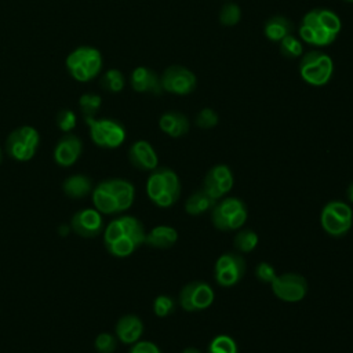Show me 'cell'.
<instances>
[{
  "instance_id": "6da1fadb",
  "label": "cell",
  "mask_w": 353,
  "mask_h": 353,
  "mask_svg": "<svg viewBox=\"0 0 353 353\" xmlns=\"http://www.w3.org/2000/svg\"><path fill=\"white\" fill-rule=\"evenodd\" d=\"M341 29V18L332 10L313 8L302 17L298 33L309 46L327 47L336 40Z\"/></svg>"
},
{
  "instance_id": "7a4b0ae2",
  "label": "cell",
  "mask_w": 353,
  "mask_h": 353,
  "mask_svg": "<svg viewBox=\"0 0 353 353\" xmlns=\"http://www.w3.org/2000/svg\"><path fill=\"white\" fill-rule=\"evenodd\" d=\"M148 197L161 208L171 207L181 196V182L171 168H156L146 181Z\"/></svg>"
},
{
  "instance_id": "3957f363",
  "label": "cell",
  "mask_w": 353,
  "mask_h": 353,
  "mask_svg": "<svg viewBox=\"0 0 353 353\" xmlns=\"http://www.w3.org/2000/svg\"><path fill=\"white\" fill-rule=\"evenodd\" d=\"M66 69L69 74L85 83L95 79L102 70V55L99 50L90 46H80L74 48L66 58Z\"/></svg>"
},
{
  "instance_id": "277c9868",
  "label": "cell",
  "mask_w": 353,
  "mask_h": 353,
  "mask_svg": "<svg viewBox=\"0 0 353 353\" xmlns=\"http://www.w3.org/2000/svg\"><path fill=\"white\" fill-rule=\"evenodd\" d=\"M334 74L332 58L319 50L309 51L301 57L299 76L301 79L313 87L325 85Z\"/></svg>"
},
{
  "instance_id": "5b68a950",
  "label": "cell",
  "mask_w": 353,
  "mask_h": 353,
  "mask_svg": "<svg viewBox=\"0 0 353 353\" xmlns=\"http://www.w3.org/2000/svg\"><path fill=\"white\" fill-rule=\"evenodd\" d=\"M247 207L237 197H226L215 203L211 210V221L218 230H237L247 222Z\"/></svg>"
},
{
  "instance_id": "8992f818",
  "label": "cell",
  "mask_w": 353,
  "mask_h": 353,
  "mask_svg": "<svg viewBox=\"0 0 353 353\" xmlns=\"http://www.w3.org/2000/svg\"><path fill=\"white\" fill-rule=\"evenodd\" d=\"M320 223L327 234L332 237L345 236L353 225L352 207L341 200L328 201L321 210Z\"/></svg>"
},
{
  "instance_id": "52a82bcc",
  "label": "cell",
  "mask_w": 353,
  "mask_h": 353,
  "mask_svg": "<svg viewBox=\"0 0 353 353\" xmlns=\"http://www.w3.org/2000/svg\"><path fill=\"white\" fill-rule=\"evenodd\" d=\"M90 128L91 139L101 148H119L125 139V128L121 123L112 119H84Z\"/></svg>"
},
{
  "instance_id": "ba28073f",
  "label": "cell",
  "mask_w": 353,
  "mask_h": 353,
  "mask_svg": "<svg viewBox=\"0 0 353 353\" xmlns=\"http://www.w3.org/2000/svg\"><path fill=\"white\" fill-rule=\"evenodd\" d=\"M40 143V135L36 128L30 125H22L15 128L6 141L7 153L18 161L30 160Z\"/></svg>"
},
{
  "instance_id": "9c48e42d",
  "label": "cell",
  "mask_w": 353,
  "mask_h": 353,
  "mask_svg": "<svg viewBox=\"0 0 353 353\" xmlns=\"http://www.w3.org/2000/svg\"><path fill=\"white\" fill-rule=\"evenodd\" d=\"M160 81L163 91L174 95H188L194 91L197 77L186 66L171 65L161 73Z\"/></svg>"
},
{
  "instance_id": "30bf717a",
  "label": "cell",
  "mask_w": 353,
  "mask_h": 353,
  "mask_svg": "<svg viewBox=\"0 0 353 353\" xmlns=\"http://www.w3.org/2000/svg\"><path fill=\"white\" fill-rule=\"evenodd\" d=\"M215 294L210 284L204 281H190L179 292V305L186 312H200L210 307Z\"/></svg>"
},
{
  "instance_id": "8fae6325",
  "label": "cell",
  "mask_w": 353,
  "mask_h": 353,
  "mask_svg": "<svg viewBox=\"0 0 353 353\" xmlns=\"http://www.w3.org/2000/svg\"><path fill=\"white\" fill-rule=\"evenodd\" d=\"M273 294L284 302H299L307 292L306 279L298 273L277 274L270 283Z\"/></svg>"
},
{
  "instance_id": "7c38bea8",
  "label": "cell",
  "mask_w": 353,
  "mask_h": 353,
  "mask_svg": "<svg viewBox=\"0 0 353 353\" xmlns=\"http://www.w3.org/2000/svg\"><path fill=\"white\" fill-rule=\"evenodd\" d=\"M245 272L244 258L234 252L222 254L214 266L215 281L222 287H232L237 284Z\"/></svg>"
},
{
  "instance_id": "4fadbf2b",
  "label": "cell",
  "mask_w": 353,
  "mask_h": 353,
  "mask_svg": "<svg viewBox=\"0 0 353 353\" xmlns=\"http://www.w3.org/2000/svg\"><path fill=\"white\" fill-rule=\"evenodd\" d=\"M233 188V174L225 164L214 165L204 176L203 189L215 200L222 199Z\"/></svg>"
},
{
  "instance_id": "5bb4252c",
  "label": "cell",
  "mask_w": 353,
  "mask_h": 353,
  "mask_svg": "<svg viewBox=\"0 0 353 353\" xmlns=\"http://www.w3.org/2000/svg\"><path fill=\"white\" fill-rule=\"evenodd\" d=\"M70 228L76 234L81 237H87V239L97 237L103 229L101 212L92 208L81 210L73 215L70 221Z\"/></svg>"
},
{
  "instance_id": "9a60e30c",
  "label": "cell",
  "mask_w": 353,
  "mask_h": 353,
  "mask_svg": "<svg viewBox=\"0 0 353 353\" xmlns=\"http://www.w3.org/2000/svg\"><path fill=\"white\" fill-rule=\"evenodd\" d=\"M83 150L81 139L77 135L66 132L55 145L54 160L62 167H69L77 161Z\"/></svg>"
},
{
  "instance_id": "2e32d148",
  "label": "cell",
  "mask_w": 353,
  "mask_h": 353,
  "mask_svg": "<svg viewBox=\"0 0 353 353\" xmlns=\"http://www.w3.org/2000/svg\"><path fill=\"white\" fill-rule=\"evenodd\" d=\"M128 159L135 168L142 171H153L159 165L156 150L148 141L143 139H139L130 146Z\"/></svg>"
},
{
  "instance_id": "e0dca14e",
  "label": "cell",
  "mask_w": 353,
  "mask_h": 353,
  "mask_svg": "<svg viewBox=\"0 0 353 353\" xmlns=\"http://www.w3.org/2000/svg\"><path fill=\"white\" fill-rule=\"evenodd\" d=\"M130 84L134 91L137 92H145V94H153L160 95L163 92L160 76L146 68V66H137L130 76Z\"/></svg>"
},
{
  "instance_id": "ac0fdd59",
  "label": "cell",
  "mask_w": 353,
  "mask_h": 353,
  "mask_svg": "<svg viewBox=\"0 0 353 353\" xmlns=\"http://www.w3.org/2000/svg\"><path fill=\"white\" fill-rule=\"evenodd\" d=\"M159 127L168 137L179 138L189 131L190 123L183 113L178 110H168L160 116Z\"/></svg>"
},
{
  "instance_id": "d6986e66",
  "label": "cell",
  "mask_w": 353,
  "mask_h": 353,
  "mask_svg": "<svg viewBox=\"0 0 353 353\" xmlns=\"http://www.w3.org/2000/svg\"><path fill=\"white\" fill-rule=\"evenodd\" d=\"M143 332V323L135 314H125L116 324V335L123 343H135Z\"/></svg>"
},
{
  "instance_id": "ffe728a7",
  "label": "cell",
  "mask_w": 353,
  "mask_h": 353,
  "mask_svg": "<svg viewBox=\"0 0 353 353\" xmlns=\"http://www.w3.org/2000/svg\"><path fill=\"white\" fill-rule=\"evenodd\" d=\"M105 182H106L108 188L110 189V192L113 193V196L116 197L119 212L128 210L132 205L134 196H135L132 183L125 179H109Z\"/></svg>"
},
{
  "instance_id": "44dd1931",
  "label": "cell",
  "mask_w": 353,
  "mask_h": 353,
  "mask_svg": "<svg viewBox=\"0 0 353 353\" xmlns=\"http://www.w3.org/2000/svg\"><path fill=\"white\" fill-rule=\"evenodd\" d=\"M176 240H178V232L172 226L159 225L153 228L149 233H146L145 243L154 248L167 250L172 247Z\"/></svg>"
},
{
  "instance_id": "7402d4cb",
  "label": "cell",
  "mask_w": 353,
  "mask_h": 353,
  "mask_svg": "<svg viewBox=\"0 0 353 353\" xmlns=\"http://www.w3.org/2000/svg\"><path fill=\"white\" fill-rule=\"evenodd\" d=\"M294 30L292 22L284 15H273L270 17L263 26V33L268 40L279 43L285 36L291 34Z\"/></svg>"
},
{
  "instance_id": "603a6c76",
  "label": "cell",
  "mask_w": 353,
  "mask_h": 353,
  "mask_svg": "<svg viewBox=\"0 0 353 353\" xmlns=\"http://www.w3.org/2000/svg\"><path fill=\"white\" fill-rule=\"evenodd\" d=\"M92 203L95 205V210H98L102 214H114L119 212L117 210V201L110 189L108 188L106 182H101L92 192Z\"/></svg>"
},
{
  "instance_id": "cb8c5ba5",
  "label": "cell",
  "mask_w": 353,
  "mask_h": 353,
  "mask_svg": "<svg viewBox=\"0 0 353 353\" xmlns=\"http://www.w3.org/2000/svg\"><path fill=\"white\" fill-rule=\"evenodd\" d=\"M216 200L212 199L203 188L194 193H192L186 201H185V211L189 215H201L203 212L212 210V207L215 205Z\"/></svg>"
},
{
  "instance_id": "d4e9b609",
  "label": "cell",
  "mask_w": 353,
  "mask_h": 353,
  "mask_svg": "<svg viewBox=\"0 0 353 353\" xmlns=\"http://www.w3.org/2000/svg\"><path fill=\"white\" fill-rule=\"evenodd\" d=\"M62 189L72 199H83L91 192V181L85 175H70L63 181Z\"/></svg>"
},
{
  "instance_id": "484cf974",
  "label": "cell",
  "mask_w": 353,
  "mask_h": 353,
  "mask_svg": "<svg viewBox=\"0 0 353 353\" xmlns=\"http://www.w3.org/2000/svg\"><path fill=\"white\" fill-rule=\"evenodd\" d=\"M119 219H120V222L123 225L124 236L131 239L135 243L137 247L145 243L146 232H145V228H143V225H142V222L139 219H137L132 215H123Z\"/></svg>"
},
{
  "instance_id": "4316f807",
  "label": "cell",
  "mask_w": 353,
  "mask_h": 353,
  "mask_svg": "<svg viewBox=\"0 0 353 353\" xmlns=\"http://www.w3.org/2000/svg\"><path fill=\"white\" fill-rule=\"evenodd\" d=\"M99 85L109 92H120L125 85V77L119 69H109L101 76Z\"/></svg>"
},
{
  "instance_id": "83f0119b",
  "label": "cell",
  "mask_w": 353,
  "mask_h": 353,
  "mask_svg": "<svg viewBox=\"0 0 353 353\" xmlns=\"http://www.w3.org/2000/svg\"><path fill=\"white\" fill-rule=\"evenodd\" d=\"M258 241H259V237L254 230L243 229L234 236L233 245L240 252H251L258 245Z\"/></svg>"
},
{
  "instance_id": "f1b7e54d",
  "label": "cell",
  "mask_w": 353,
  "mask_h": 353,
  "mask_svg": "<svg viewBox=\"0 0 353 353\" xmlns=\"http://www.w3.org/2000/svg\"><path fill=\"white\" fill-rule=\"evenodd\" d=\"M279 43H280L279 48L283 57L294 59V58H301L303 55V44L292 33L281 39Z\"/></svg>"
},
{
  "instance_id": "f546056e",
  "label": "cell",
  "mask_w": 353,
  "mask_h": 353,
  "mask_svg": "<svg viewBox=\"0 0 353 353\" xmlns=\"http://www.w3.org/2000/svg\"><path fill=\"white\" fill-rule=\"evenodd\" d=\"M207 353H239L236 341L225 334L216 335L208 345Z\"/></svg>"
},
{
  "instance_id": "4dcf8cb0",
  "label": "cell",
  "mask_w": 353,
  "mask_h": 353,
  "mask_svg": "<svg viewBox=\"0 0 353 353\" xmlns=\"http://www.w3.org/2000/svg\"><path fill=\"white\" fill-rule=\"evenodd\" d=\"M219 22L223 26H234L241 19V8L239 4L229 1L225 3L219 11Z\"/></svg>"
},
{
  "instance_id": "1f68e13d",
  "label": "cell",
  "mask_w": 353,
  "mask_h": 353,
  "mask_svg": "<svg viewBox=\"0 0 353 353\" xmlns=\"http://www.w3.org/2000/svg\"><path fill=\"white\" fill-rule=\"evenodd\" d=\"M101 103H102V99L98 94H94V92L83 94L79 99V106L83 113V117L84 119L95 117L98 109L101 108Z\"/></svg>"
},
{
  "instance_id": "d6a6232c",
  "label": "cell",
  "mask_w": 353,
  "mask_h": 353,
  "mask_svg": "<svg viewBox=\"0 0 353 353\" xmlns=\"http://www.w3.org/2000/svg\"><path fill=\"white\" fill-rule=\"evenodd\" d=\"M106 248L112 255L123 258V256H128L130 254H132L135 251L137 245L131 239H128L127 236H123L119 240H116L114 243H112L110 245H108Z\"/></svg>"
},
{
  "instance_id": "836d02e7",
  "label": "cell",
  "mask_w": 353,
  "mask_h": 353,
  "mask_svg": "<svg viewBox=\"0 0 353 353\" xmlns=\"http://www.w3.org/2000/svg\"><path fill=\"white\" fill-rule=\"evenodd\" d=\"M218 114L214 109L211 108H203L197 114H196V119H194V124L201 128V130H210V128H214L216 124H218Z\"/></svg>"
},
{
  "instance_id": "e575fe53",
  "label": "cell",
  "mask_w": 353,
  "mask_h": 353,
  "mask_svg": "<svg viewBox=\"0 0 353 353\" xmlns=\"http://www.w3.org/2000/svg\"><path fill=\"white\" fill-rule=\"evenodd\" d=\"M175 302L168 295H159L153 302V312L157 317H167L170 313L174 312Z\"/></svg>"
},
{
  "instance_id": "d590c367",
  "label": "cell",
  "mask_w": 353,
  "mask_h": 353,
  "mask_svg": "<svg viewBox=\"0 0 353 353\" xmlns=\"http://www.w3.org/2000/svg\"><path fill=\"white\" fill-rule=\"evenodd\" d=\"M57 125L63 132H70L76 127V113L70 109H62L55 116Z\"/></svg>"
},
{
  "instance_id": "8d00e7d4",
  "label": "cell",
  "mask_w": 353,
  "mask_h": 353,
  "mask_svg": "<svg viewBox=\"0 0 353 353\" xmlns=\"http://www.w3.org/2000/svg\"><path fill=\"white\" fill-rule=\"evenodd\" d=\"M94 346L98 353H113L116 350L117 342L116 338L109 332H102L97 335Z\"/></svg>"
},
{
  "instance_id": "74e56055",
  "label": "cell",
  "mask_w": 353,
  "mask_h": 353,
  "mask_svg": "<svg viewBox=\"0 0 353 353\" xmlns=\"http://www.w3.org/2000/svg\"><path fill=\"white\" fill-rule=\"evenodd\" d=\"M124 236V230H123V225L120 222L119 218L113 219L105 229L103 232V241H105V245H110L112 243H114L116 240H119L120 237Z\"/></svg>"
},
{
  "instance_id": "f35d334b",
  "label": "cell",
  "mask_w": 353,
  "mask_h": 353,
  "mask_svg": "<svg viewBox=\"0 0 353 353\" xmlns=\"http://www.w3.org/2000/svg\"><path fill=\"white\" fill-rule=\"evenodd\" d=\"M276 276H277L276 270H274L273 265H270L269 262H261L255 268V277L262 283L270 284Z\"/></svg>"
},
{
  "instance_id": "ab89813d",
  "label": "cell",
  "mask_w": 353,
  "mask_h": 353,
  "mask_svg": "<svg viewBox=\"0 0 353 353\" xmlns=\"http://www.w3.org/2000/svg\"><path fill=\"white\" fill-rule=\"evenodd\" d=\"M130 353H161V350L153 342L141 341V342H135L134 343V346L131 347Z\"/></svg>"
},
{
  "instance_id": "60d3db41",
  "label": "cell",
  "mask_w": 353,
  "mask_h": 353,
  "mask_svg": "<svg viewBox=\"0 0 353 353\" xmlns=\"http://www.w3.org/2000/svg\"><path fill=\"white\" fill-rule=\"evenodd\" d=\"M346 197H347L349 203H353V182H350L346 189Z\"/></svg>"
},
{
  "instance_id": "b9f144b4",
  "label": "cell",
  "mask_w": 353,
  "mask_h": 353,
  "mask_svg": "<svg viewBox=\"0 0 353 353\" xmlns=\"http://www.w3.org/2000/svg\"><path fill=\"white\" fill-rule=\"evenodd\" d=\"M182 353H201V352L196 347H186V349L182 350Z\"/></svg>"
},
{
  "instance_id": "7bdbcfd3",
  "label": "cell",
  "mask_w": 353,
  "mask_h": 353,
  "mask_svg": "<svg viewBox=\"0 0 353 353\" xmlns=\"http://www.w3.org/2000/svg\"><path fill=\"white\" fill-rule=\"evenodd\" d=\"M343 1H347V3H353V0H343Z\"/></svg>"
},
{
  "instance_id": "ee69618b",
  "label": "cell",
  "mask_w": 353,
  "mask_h": 353,
  "mask_svg": "<svg viewBox=\"0 0 353 353\" xmlns=\"http://www.w3.org/2000/svg\"><path fill=\"white\" fill-rule=\"evenodd\" d=\"M0 163H1V149H0Z\"/></svg>"
}]
</instances>
